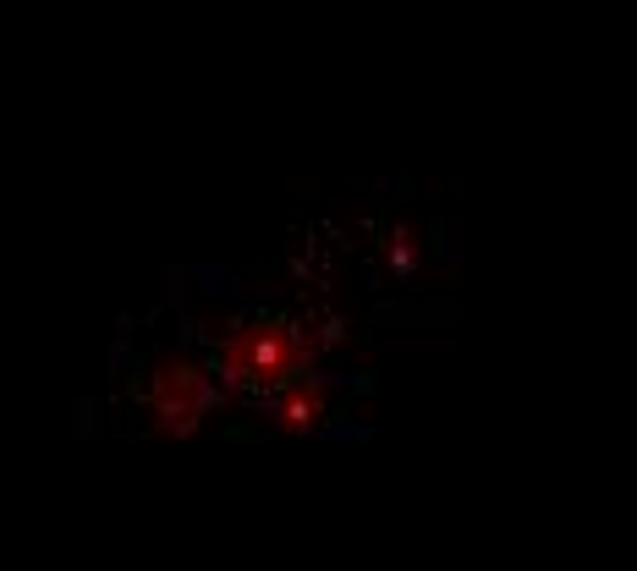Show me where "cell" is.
<instances>
[{
	"mask_svg": "<svg viewBox=\"0 0 637 571\" xmlns=\"http://www.w3.org/2000/svg\"><path fill=\"white\" fill-rule=\"evenodd\" d=\"M209 401H215V390H209L203 369H192L187 357H160L144 379V407H149L155 428H165V435H187L209 412Z\"/></svg>",
	"mask_w": 637,
	"mask_h": 571,
	"instance_id": "obj_1",
	"label": "cell"
}]
</instances>
